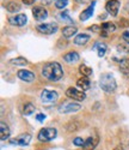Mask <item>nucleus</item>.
Masks as SVG:
<instances>
[{"label":"nucleus","mask_w":129,"mask_h":150,"mask_svg":"<svg viewBox=\"0 0 129 150\" xmlns=\"http://www.w3.org/2000/svg\"><path fill=\"white\" fill-rule=\"evenodd\" d=\"M42 74L49 81H59L63 76V70L59 62H48L42 69Z\"/></svg>","instance_id":"obj_1"},{"label":"nucleus","mask_w":129,"mask_h":150,"mask_svg":"<svg viewBox=\"0 0 129 150\" xmlns=\"http://www.w3.org/2000/svg\"><path fill=\"white\" fill-rule=\"evenodd\" d=\"M99 85L105 93H109V94L114 93L116 90V81H115L114 76L110 73H104L103 76H100Z\"/></svg>","instance_id":"obj_2"},{"label":"nucleus","mask_w":129,"mask_h":150,"mask_svg":"<svg viewBox=\"0 0 129 150\" xmlns=\"http://www.w3.org/2000/svg\"><path fill=\"white\" fill-rule=\"evenodd\" d=\"M56 136H57L56 129L46 127V129H42L40 132H38L37 138H38V141H41V142H50V141H53Z\"/></svg>","instance_id":"obj_3"},{"label":"nucleus","mask_w":129,"mask_h":150,"mask_svg":"<svg viewBox=\"0 0 129 150\" xmlns=\"http://www.w3.org/2000/svg\"><path fill=\"white\" fill-rule=\"evenodd\" d=\"M81 109V106L79 103H75V102H64L59 107V112L60 113H75Z\"/></svg>","instance_id":"obj_4"},{"label":"nucleus","mask_w":129,"mask_h":150,"mask_svg":"<svg viewBox=\"0 0 129 150\" xmlns=\"http://www.w3.org/2000/svg\"><path fill=\"white\" fill-rule=\"evenodd\" d=\"M36 29H37V31H40L42 34L51 35L57 31V25L53 23H42V24H38Z\"/></svg>","instance_id":"obj_5"},{"label":"nucleus","mask_w":129,"mask_h":150,"mask_svg":"<svg viewBox=\"0 0 129 150\" xmlns=\"http://www.w3.org/2000/svg\"><path fill=\"white\" fill-rule=\"evenodd\" d=\"M66 96L72 100H75V101H84L86 98V94L83 90H78L75 88H68L66 90Z\"/></svg>","instance_id":"obj_6"},{"label":"nucleus","mask_w":129,"mask_h":150,"mask_svg":"<svg viewBox=\"0 0 129 150\" xmlns=\"http://www.w3.org/2000/svg\"><path fill=\"white\" fill-rule=\"evenodd\" d=\"M28 22V17L20 13V15H16V16H11L8 18V23L11 24V25H13V27H23Z\"/></svg>","instance_id":"obj_7"},{"label":"nucleus","mask_w":129,"mask_h":150,"mask_svg":"<svg viewBox=\"0 0 129 150\" xmlns=\"http://www.w3.org/2000/svg\"><path fill=\"white\" fill-rule=\"evenodd\" d=\"M31 141V134L29 133H24V134H20L18 137H16V138L13 139H11L10 143L11 144H13V145H20V146H25V145H28Z\"/></svg>","instance_id":"obj_8"},{"label":"nucleus","mask_w":129,"mask_h":150,"mask_svg":"<svg viewBox=\"0 0 129 150\" xmlns=\"http://www.w3.org/2000/svg\"><path fill=\"white\" fill-rule=\"evenodd\" d=\"M59 95L54 90H43L41 94V100L44 103H53L57 100Z\"/></svg>","instance_id":"obj_9"},{"label":"nucleus","mask_w":129,"mask_h":150,"mask_svg":"<svg viewBox=\"0 0 129 150\" xmlns=\"http://www.w3.org/2000/svg\"><path fill=\"white\" fill-rule=\"evenodd\" d=\"M105 10L112 17L117 16L118 10H120V1L118 0H109V1L105 4Z\"/></svg>","instance_id":"obj_10"},{"label":"nucleus","mask_w":129,"mask_h":150,"mask_svg":"<svg viewBox=\"0 0 129 150\" xmlns=\"http://www.w3.org/2000/svg\"><path fill=\"white\" fill-rule=\"evenodd\" d=\"M32 15L36 21H44L48 17V11L43 6H35L32 8Z\"/></svg>","instance_id":"obj_11"},{"label":"nucleus","mask_w":129,"mask_h":150,"mask_svg":"<svg viewBox=\"0 0 129 150\" xmlns=\"http://www.w3.org/2000/svg\"><path fill=\"white\" fill-rule=\"evenodd\" d=\"M116 30V27H115V24L114 23H110V22H107V23H103L102 25H100V36L103 37H108V35L112 31Z\"/></svg>","instance_id":"obj_12"},{"label":"nucleus","mask_w":129,"mask_h":150,"mask_svg":"<svg viewBox=\"0 0 129 150\" xmlns=\"http://www.w3.org/2000/svg\"><path fill=\"white\" fill-rule=\"evenodd\" d=\"M17 76H18V78H20L22 81H25V82L35 81V74L29 70H19L17 72Z\"/></svg>","instance_id":"obj_13"},{"label":"nucleus","mask_w":129,"mask_h":150,"mask_svg":"<svg viewBox=\"0 0 129 150\" xmlns=\"http://www.w3.org/2000/svg\"><path fill=\"white\" fill-rule=\"evenodd\" d=\"M95 5H96V1H93L91 5H90L85 11H83L81 13H80V21H83V22H85V21H87L90 17H91L92 15H93V11H95Z\"/></svg>","instance_id":"obj_14"},{"label":"nucleus","mask_w":129,"mask_h":150,"mask_svg":"<svg viewBox=\"0 0 129 150\" xmlns=\"http://www.w3.org/2000/svg\"><path fill=\"white\" fill-rule=\"evenodd\" d=\"M76 86L83 90V91H86L90 89V86H91V83H90L88 78L87 77H83V78H79L78 81H76Z\"/></svg>","instance_id":"obj_15"},{"label":"nucleus","mask_w":129,"mask_h":150,"mask_svg":"<svg viewBox=\"0 0 129 150\" xmlns=\"http://www.w3.org/2000/svg\"><path fill=\"white\" fill-rule=\"evenodd\" d=\"M88 40H90V35H87V34H79V35L75 36L74 43L76 46H84V45L87 43Z\"/></svg>","instance_id":"obj_16"},{"label":"nucleus","mask_w":129,"mask_h":150,"mask_svg":"<svg viewBox=\"0 0 129 150\" xmlns=\"http://www.w3.org/2000/svg\"><path fill=\"white\" fill-rule=\"evenodd\" d=\"M98 144V138H93V137H88V138L85 141L84 144V149L85 150H93Z\"/></svg>","instance_id":"obj_17"},{"label":"nucleus","mask_w":129,"mask_h":150,"mask_svg":"<svg viewBox=\"0 0 129 150\" xmlns=\"http://www.w3.org/2000/svg\"><path fill=\"white\" fill-rule=\"evenodd\" d=\"M10 134H11V131H10L8 126L5 122H1L0 124V138H1V141L7 139L10 137Z\"/></svg>","instance_id":"obj_18"},{"label":"nucleus","mask_w":129,"mask_h":150,"mask_svg":"<svg viewBox=\"0 0 129 150\" xmlns=\"http://www.w3.org/2000/svg\"><path fill=\"white\" fill-rule=\"evenodd\" d=\"M76 31H78V29H76V27L74 25H68V27H64L62 29V35L64 37H67V39H69V37H72L73 35L76 34Z\"/></svg>","instance_id":"obj_19"},{"label":"nucleus","mask_w":129,"mask_h":150,"mask_svg":"<svg viewBox=\"0 0 129 150\" xmlns=\"http://www.w3.org/2000/svg\"><path fill=\"white\" fill-rule=\"evenodd\" d=\"M93 51H96L97 52V54H98V57H104L105 55V53H107V46L104 45V43H99V42H97L95 46H93Z\"/></svg>","instance_id":"obj_20"},{"label":"nucleus","mask_w":129,"mask_h":150,"mask_svg":"<svg viewBox=\"0 0 129 150\" xmlns=\"http://www.w3.org/2000/svg\"><path fill=\"white\" fill-rule=\"evenodd\" d=\"M63 59H64V61L69 62V64H73V62H76L79 60V54L76 52H69L63 57Z\"/></svg>","instance_id":"obj_21"},{"label":"nucleus","mask_w":129,"mask_h":150,"mask_svg":"<svg viewBox=\"0 0 129 150\" xmlns=\"http://www.w3.org/2000/svg\"><path fill=\"white\" fill-rule=\"evenodd\" d=\"M5 7H6V10H7L8 12H11V13H16V12H18V11L20 10V5H19L18 3H16V1H10V3H7Z\"/></svg>","instance_id":"obj_22"},{"label":"nucleus","mask_w":129,"mask_h":150,"mask_svg":"<svg viewBox=\"0 0 129 150\" xmlns=\"http://www.w3.org/2000/svg\"><path fill=\"white\" fill-rule=\"evenodd\" d=\"M10 64L17 65V66H25V65H28V60L25 58H23V57H18V58H15V59H11Z\"/></svg>","instance_id":"obj_23"},{"label":"nucleus","mask_w":129,"mask_h":150,"mask_svg":"<svg viewBox=\"0 0 129 150\" xmlns=\"http://www.w3.org/2000/svg\"><path fill=\"white\" fill-rule=\"evenodd\" d=\"M120 70L124 74H129V59L124 58L120 61Z\"/></svg>","instance_id":"obj_24"},{"label":"nucleus","mask_w":129,"mask_h":150,"mask_svg":"<svg viewBox=\"0 0 129 150\" xmlns=\"http://www.w3.org/2000/svg\"><path fill=\"white\" fill-rule=\"evenodd\" d=\"M35 112V106L31 103V102H28V103H25L24 108H23V114L24 115H31L32 113Z\"/></svg>","instance_id":"obj_25"},{"label":"nucleus","mask_w":129,"mask_h":150,"mask_svg":"<svg viewBox=\"0 0 129 150\" xmlns=\"http://www.w3.org/2000/svg\"><path fill=\"white\" fill-rule=\"evenodd\" d=\"M79 71H80V73L83 74V77H90V76H92V69L91 67H88V66H86V65H80V67H79Z\"/></svg>","instance_id":"obj_26"},{"label":"nucleus","mask_w":129,"mask_h":150,"mask_svg":"<svg viewBox=\"0 0 129 150\" xmlns=\"http://www.w3.org/2000/svg\"><path fill=\"white\" fill-rule=\"evenodd\" d=\"M60 16V19L61 21H63V22H68V23H73V19L68 16V12L67 11H63V12H61V13L59 15Z\"/></svg>","instance_id":"obj_27"},{"label":"nucleus","mask_w":129,"mask_h":150,"mask_svg":"<svg viewBox=\"0 0 129 150\" xmlns=\"http://www.w3.org/2000/svg\"><path fill=\"white\" fill-rule=\"evenodd\" d=\"M67 5H68V0H56V1H55L56 8H60V10L64 8Z\"/></svg>","instance_id":"obj_28"},{"label":"nucleus","mask_w":129,"mask_h":150,"mask_svg":"<svg viewBox=\"0 0 129 150\" xmlns=\"http://www.w3.org/2000/svg\"><path fill=\"white\" fill-rule=\"evenodd\" d=\"M73 143H74V145H76V146H84L85 141H84L83 138H80V137H76V138H74Z\"/></svg>","instance_id":"obj_29"},{"label":"nucleus","mask_w":129,"mask_h":150,"mask_svg":"<svg viewBox=\"0 0 129 150\" xmlns=\"http://www.w3.org/2000/svg\"><path fill=\"white\" fill-rule=\"evenodd\" d=\"M122 37H123V40L129 45V31H124L122 34Z\"/></svg>","instance_id":"obj_30"},{"label":"nucleus","mask_w":129,"mask_h":150,"mask_svg":"<svg viewBox=\"0 0 129 150\" xmlns=\"http://www.w3.org/2000/svg\"><path fill=\"white\" fill-rule=\"evenodd\" d=\"M36 119H37L38 121H43V120L46 119V115H44V114H37V115H36Z\"/></svg>","instance_id":"obj_31"},{"label":"nucleus","mask_w":129,"mask_h":150,"mask_svg":"<svg viewBox=\"0 0 129 150\" xmlns=\"http://www.w3.org/2000/svg\"><path fill=\"white\" fill-rule=\"evenodd\" d=\"M22 1L25 4V5H32L36 0H22Z\"/></svg>","instance_id":"obj_32"},{"label":"nucleus","mask_w":129,"mask_h":150,"mask_svg":"<svg viewBox=\"0 0 129 150\" xmlns=\"http://www.w3.org/2000/svg\"><path fill=\"white\" fill-rule=\"evenodd\" d=\"M76 3H81V4H86V3H90L91 0H75Z\"/></svg>","instance_id":"obj_33"},{"label":"nucleus","mask_w":129,"mask_h":150,"mask_svg":"<svg viewBox=\"0 0 129 150\" xmlns=\"http://www.w3.org/2000/svg\"><path fill=\"white\" fill-rule=\"evenodd\" d=\"M105 17H107L105 15H100V16H99V18H100V19H105Z\"/></svg>","instance_id":"obj_34"},{"label":"nucleus","mask_w":129,"mask_h":150,"mask_svg":"<svg viewBox=\"0 0 129 150\" xmlns=\"http://www.w3.org/2000/svg\"><path fill=\"white\" fill-rule=\"evenodd\" d=\"M114 150H123V148L122 146H117V148H115Z\"/></svg>","instance_id":"obj_35"}]
</instances>
